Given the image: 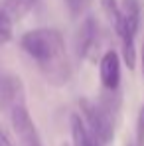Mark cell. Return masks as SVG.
<instances>
[{
    "mask_svg": "<svg viewBox=\"0 0 144 146\" xmlns=\"http://www.w3.org/2000/svg\"><path fill=\"white\" fill-rule=\"evenodd\" d=\"M20 48L30 55L44 79L53 87L67 85L73 75L65 40L55 28H36L20 36Z\"/></svg>",
    "mask_w": 144,
    "mask_h": 146,
    "instance_id": "cell-1",
    "label": "cell"
},
{
    "mask_svg": "<svg viewBox=\"0 0 144 146\" xmlns=\"http://www.w3.org/2000/svg\"><path fill=\"white\" fill-rule=\"evenodd\" d=\"M142 10L138 0H124L122 2V22L117 32L122 48V57L128 65V69H134L136 65V36L140 30Z\"/></svg>",
    "mask_w": 144,
    "mask_h": 146,
    "instance_id": "cell-2",
    "label": "cell"
},
{
    "mask_svg": "<svg viewBox=\"0 0 144 146\" xmlns=\"http://www.w3.org/2000/svg\"><path fill=\"white\" fill-rule=\"evenodd\" d=\"M79 111L87 128L101 142V146H107L115 140V119L99 105V101H91L85 97L79 99Z\"/></svg>",
    "mask_w": 144,
    "mask_h": 146,
    "instance_id": "cell-3",
    "label": "cell"
},
{
    "mask_svg": "<svg viewBox=\"0 0 144 146\" xmlns=\"http://www.w3.org/2000/svg\"><path fill=\"white\" fill-rule=\"evenodd\" d=\"M101 44H103V38H101V28L97 22L95 16H83L81 18V24L77 28V34H75V51H77V57L79 59H87V61H93L101 59Z\"/></svg>",
    "mask_w": 144,
    "mask_h": 146,
    "instance_id": "cell-4",
    "label": "cell"
},
{
    "mask_svg": "<svg viewBox=\"0 0 144 146\" xmlns=\"http://www.w3.org/2000/svg\"><path fill=\"white\" fill-rule=\"evenodd\" d=\"M10 121H12V128H14L22 146H42L38 128L28 113L26 103H20V105L10 109Z\"/></svg>",
    "mask_w": 144,
    "mask_h": 146,
    "instance_id": "cell-5",
    "label": "cell"
},
{
    "mask_svg": "<svg viewBox=\"0 0 144 146\" xmlns=\"http://www.w3.org/2000/svg\"><path fill=\"white\" fill-rule=\"evenodd\" d=\"M99 77L105 91H119L120 87V53L117 49L103 51L99 59Z\"/></svg>",
    "mask_w": 144,
    "mask_h": 146,
    "instance_id": "cell-6",
    "label": "cell"
},
{
    "mask_svg": "<svg viewBox=\"0 0 144 146\" xmlns=\"http://www.w3.org/2000/svg\"><path fill=\"white\" fill-rule=\"evenodd\" d=\"M24 101V85L16 75H4L0 79V109H12Z\"/></svg>",
    "mask_w": 144,
    "mask_h": 146,
    "instance_id": "cell-7",
    "label": "cell"
},
{
    "mask_svg": "<svg viewBox=\"0 0 144 146\" xmlns=\"http://www.w3.org/2000/svg\"><path fill=\"white\" fill-rule=\"evenodd\" d=\"M71 138H73V146H101V142L91 134V130L87 128V124L83 121L81 113H73L71 119Z\"/></svg>",
    "mask_w": 144,
    "mask_h": 146,
    "instance_id": "cell-8",
    "label": "cell"
},
{
    "mask_svg": "<svg viewBox=\"0 0 144 146\" xmlns=\"http://www.w3.org/2000/svg\"><path fill=\"white\" fill-rule=\"evenodd\" d=\"M36 4H38V0H0V8L6 12V16L14 24H20L34 10Z\"/></svg>",
    "mask_w": 144,
    "mask_h": 146,
    "instance_id": "cell-9",
    "label": "cell"
},
{
    "mask_svg": "<svg viewBox=\"0 0 144 146\" xmlns=\"http://www.w3.org/2000/svg\"><path fill=\"white\" fill-rule=\"evenodd\" d=\"M101 2V10L107 16L109 24L113 26L115 34L119 32L120 22H122V4H119V0H99Z\"/></svg>",
    "mask_w": 144,
    "mask_h": 146,
    "instance_id": "cell-10",
    "label": "cell"
},
{
    "mask_svg": "<svg viewBox=\"0 0 144 146\" xmlns=\"http://www.w3.org/2000/svg\"><path fill=\"white\" fill-rule=\"evenodd\" d=\"M14 22L6 16V12L0 8V46H6L14 38Z\"/></svg>",
    "mask_w": 144,
    "mask_h": 146,
    "instance_id": "cell-11",
    "label": "cell"
},
{
    "mask_svg": "<svg viewBox=\"0 0 144 146\" xmlns=\"http://www.w3.org/2000/svg\"><path fill=\"white\" fill-rule=\"evenodd\" d=\"M63 2L67 6V12L71 14V18H77V20L87 16V10L93 4V0H63Z\"/></svg>",
    "mask_w": 144,
    "mask_h": 146,
    "instance_id": "cell-12",
    "label": "cell"
},
{
    "mask_svg": "<svg viewBox=\"0 0 144 146\" xmlns=\"http://www.w3.org/2000/svg\"><path fill=\"white\" fill-rule=\"evenodd\" d=\"M136 146H144V107L140 109L136 121Z\"/></svg>",
    "mask_w": 144,
    "mask_h": 146,
    "instance_id": "cell-13",
    "label": "cell"
},
{
    "mask_svg": "<svg viewBox=\"0 0 144 146\" xmlns=\"http://www.w3.org/2000/svg\"><path fill=\"white\" fill-rule=\"evenodd\" d=\"M0 146H16L14 144V140L10 138V134L6 132V128L0 124Z\"/></svg>",
    "mask_w": 144,
    "mask_h": 146,
    "instance_id": "cell-14",
    "label": "cell"
},
{
    "mask_svg": "<svg viewBox=\"0 0 144 146\" xmlns=\"http://www.w3.org/2000/svg\"><path fill=\"white\" fill-rule=\"evenodd\" d=\"M140 65H142V77H144V40L142 46H140Z\"/></svg>",
    "mask_w": 144,
    "mask_h": 146,
    "instance_id": "cell-15",
    "label": "cell"
},
{
    "mask_svg": "<svg viewBox=\"0 0 144 146\" xmlns=\"http://www.w3.org/2000/svg\"><path fill=\"white\" fill-rule=\"evenodd\" d=\"M61 146H67V144H61Z\"/></svg>",
    "mask_w": 144,
    "mask_h": 146,
    "instance_id": "cell-16",
    "label": "cell"
}]
</instances>
